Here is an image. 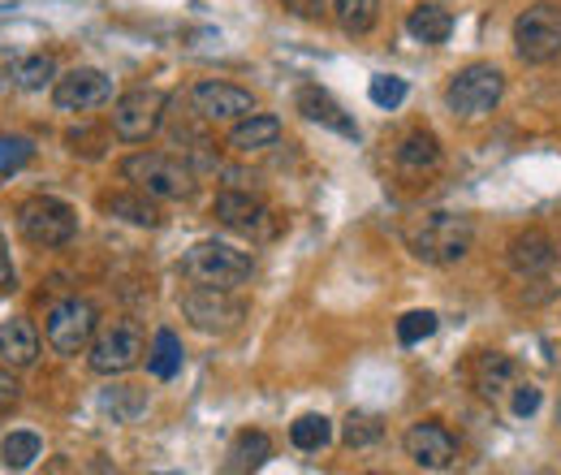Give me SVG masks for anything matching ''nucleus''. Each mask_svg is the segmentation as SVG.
Wrapping results in <instances>:
<instances>
[{
  "label": "nucleus",
  "mask_w": 561,
  "mask_h": 475,
  "mask_svg": "<svg viewBox=\"0 0 561 475\" xmlns=\"http://www.w3.org/2000/svg\"><path fill=\"white\" fill-rule=\"evenodd\" d=\"M268 459H273V437L260 432V428H255V432L247 428V432L233 437V445H229V463H225V467H229V472H260Z\"/></svg>",
  "instance_id": "obj_20"
},
{
  "label": "nucleus",
  "mask_w": 561,
  "mask_h": 475,
  "mask_svg": "<svg viewBox=\"0 0 561 475\" xmlns=\"http://www.w3.org/2000/svg\"><path fill=\"white\" fill-rule=\"evenodd\" d=\"M440 329V316L436 312H407L402 320H398V341L402 346H420L423 338H432Z\"/></svg>",
  "instance_id": "obj_31"
},
{
  "label": "nucleus",
  "mask_w": 561,
  "mask_h": 475,
  "mask_svg": "<svg viewBox=\"0 0 561 475\" xmlns=\"http://www.w3.org/2000/svg\"><path fill=\"white\" fill-rule=\"evenodd\" d=\"M407 31H411V39H420V44H445V39L454 35V13L440 9V4H415V9L407 13Z\"/></svg>",
  "instance_id": "obj_21"
},
{
  "label": "nucleus",
  "mask_w": 561,
  "mask_h": 475,
  "mask_svg": "<svg viewBox=\"0 0 561 475\" xmlns=\"http://www.w3.org/2000/svg\"><path fill=\"white\" fill-rule=\"evenodd\" d=\"M117 173L151 200H186L195 191V173L178 156H164V151H135L117 165Z\"/></svg>",
  "instance_id": "obj_2"
},
{
  "label": "nucleus",
  "mask_w": 561,
  "mask_h": 475,
  "mask_svg": "<svg viewBox=\"0 0 561 475\" xmlns=\"http://www.w3.org/2000/svg\"><path fill=\"white\" fill-rule=\"evenodd\" d=\"M440 165V143L427 131H411V135L398 143V169L407 173H432Z\"/></svg>",
  "instance_id": "obj_23"
},
{
  "label": "nucleus",
  "mask_w": 561,
  "mask_h": 475,
  "mask_svg": "<svg viewBox=\"0 0 561 475\" xmlns=\"http://www.w3.org/2000/svg\"><path fill=\"white\" fill-rule=\"evenodd\" d=\"M289 13H298V18H320L324 13V0H280Z\"/></svg>",
  "instance_id": "obj_34"
},
{
  "label": "nucleus",
  "mask_w": 561,
  "mask_h": 475,
  "mask_svg": "<svg viewBox=\"0 0 561 475\" xmlns=\"http://www.w3.org/2000/svg\"><path fill=\"white\" fill-rule=\"evenodd\" d=\"M277 138H280V117H273V113H251V117H242V122L229 131V151L251 156V151L273 147Z\"/></svg>",
  "instance_id": "obj_18"
},
{
  "label": "nucleus",
  "mask_w": 561,
  "mask_h": 475,
  "mask_svg": "<svg viewBox=\"0 0 561 475\" xmlns=\"http://www.w3.org/2000/svg\"><path fill=\"white\" fill-rule=\"evenodd\" d=\"M13 82H18L22 91H44V87L57 82V61H53L48 53H39V57H22V61L13 66Z\"/></svg>",
  "instance_id": "obj_29"
},
{
  "label": "nucleus",
  "mask_w": 561,
  "mask_h": 475,
  "mask_svg": "<svg viewBox=\"0 0 561 475\" xmlns=\"http://www.w3.org/2000/svg\"><path fill=\"white\" fill-rule=\"evenodd\" d=\"M540 410V385H514V415L518 419H527V415H536Z\"/></svg>",
  "instance_id": "obj_32"
},
{
  "label": "nucleus",
  "mask_w": 561,
  "mask_h": 475,
  "mask_svg": "<svg viewBox=\"0 0 561 475\" xmlns=\"http://www.w3.org/2000/svg\"><path fill=\"white\" fill-rule=\"evenodd\" d=\"M147 372L156 381H173L182 372V338L173 329H160L147 346Z\"/></svg>",
  "instance_id": "obj_24"
},
{
  "label": "nucleus",
  "mask_w": 561,
  "mask_h": 475,
  "mask_svg": "<svg viewBox=\"0 0 561 475\" xmlns=\"http://www.w3.org/2000/svg\"><path fill=\"white\" fill-rule=\"evenodd\" d=\"M402 450H407V459H411L415 467H423V472H449V467L458 463V441H454V432H449L445 423H436V419L411 423L407 437H402Z\"/></svg>",
  "instance_id": "obj_11"
},
{
  "label": "nucleus",
  "mask_w": 561,
  "mask_h": 475,
  "mask_svg": "<svg viewBox=\"0 0 561 475\" xmlns=\"http://www.w3.org/2000/svg\"><path fill=\"white\" fill-rule=\"evenodd\" d=\"M514 359L510 354H501V350H489V354H480V363H476V389H480V398H501L505 389H514Z\"/></svg>",
  "instance_id": "obj_22"
},
{
  "label": "nucleus",
  "mask_w": 561,
  "mask_h": 475,
  "mask_svg": "<svg viewBox=\"0 0 561 475\" xmlns=\"http://www.w3.org/2000/svg\"><path fill=\"white\" fill-rule=\"evenodd\" d=\"M100 333V312H95V303L91 298H61V303H53V312H48V320H44V338L48 346L57 350V354H82L91 338Z\"/></svg>",
  "instance_id": "obj_8"
},
{
  "label": "nucleus",
  "mask_w": 561,
  "mask_h": 475,
  "mask_svg": "<svg viewBox=\"0 0 561 475\" xmlns=\"http://www.w3.org/2000/svg\"><path fill=\"white\" fill-rule=\"evenodd\" d=\"M558 423H561V403H558Z\"/></svg>",
  "instance_id": "obj_36"
},
{
  "label": "nucleus",
  "mask_w": 561,
  "mask_h": 475,
  "mask_svg": "<svg viewBox=\"0 0 561 475\" xmlns=\"http://www.w3.org/2000/svg\"><path fill=\"white\" fill-rule=\"evenodd\" d=\"M13 260H9V242H4V234H0V290H13Z\"/></svg>",
  "instance_id": "obj_35"
},
{
  "label": "nucleus",
  "mask_w": 561,
  "mask_h": 475,
  "mask_svg": "<svg viewBox=\"0 0 561 475\" xmlns=\"http://www.w3.org/2000/svg\"><path fill=\"white\" fill-rule=\"evenodd\" d=\"M164 91H151V87H135L126 95L113 100V135L122 143H147V138L160 131L164 122Z\"/></svg>",
  "instance_id": "obj_10"
},
{
  "label": "nucleus",
  "mask_w": 561,
  "mask_h": 475,
  "mask_svg": "<svg viewBox=\"0 0 561 475\" xmlns=\"http://www.w3.org/2000/svg\"><path fill=\"white\" fill-rule=\"evenodd\" d=\"M211 216L233 229V234H247V238H268L273 234V212L260 195L251 191H220L216 204H211Z\"/></svg>",
  "instance_id": "obj_14"
},
{
  "label": "nucleus",
  "mask_w": 561,
  "mask_h": 475,
  "mask_svg": "<svg viewBox=\"0 0 561 475\" xmlns=\"http://www.w3.org/2000/svg\"><path fill=\"white\" fill-rule=\"evenodd\" d=\"M298 113H302L307 122H316V126H329V131H337V135L358 138V126L346 117V109H342L329 91H320V87H302V91H298Z\"/></svg>",
  "instance_id": "obj_17"
},
{
  "label": "nucleus",
  "mask_w": 561,
  "mask_h": 475,
  "mask_svg": "<svg viewBox=\"0 0 561 475\" xmlns=\"http://www.w3.org/2000/svg\"><path fill=\"white\" fill-rule=\"evenodd\" d=\"M289 441H294V450H302V454H320V450L333 441V419H324V415H302V419L289 423Z\"/></svg>",
  "instance_id": "obj_25"
},
{
  "label": "nucleus",
  "mask_w": 561,
  "mask_h": 475,
  "mask_svg": "<svg viewBox=\"0 0 561 475\" xmlns=\"http://www.w3.org/2000/svg\"><path fill=\"white\" fill-rule=\"evenodd\" d=\"M333 18L346 35H367L380 22V0H333Z\"/></svg>",
  "instance_id": "obj_26"
},
{
  "label": "nucleus",
  "mask_w": 561,
  "mask_h": 475,
  "mask_svg": "<svg viewBox=\"0 0 561 475\" xmlns=\"http://www.w3.org/2000/svg\"><path fill=\"white\" fill-rule=\"evenodd\" d=\"M367 95H371L376 109H398V104L407 100V78H398V73H376V78L367 82Z\"/></svg>",
  "instance_id": "obj_30"
},
{
  "label": "nucleus",
  "mask_w": 561,
  "mask_h": 475,
  "mask_svg": "<svg viewBox=\"0 0 561 475\" xmlns=\"http://www.w3.org/2000/svg\"><path fill=\"white\" fill-rule=\"evenodd\" d=\"M22 398V385L13 381V372H9V363H0V407H13Z\"/></svg>",
  "instance_id": "obj_33"
},
{
  "label": "nucleus",
  "mask_w": 561,
  "mask_h": 475,
  "mask_svg": "<svg viewBox=\"0 0 561 475\" xmlns=\"http://www.w3.org/2000/svg\"><path fill=\"white\" fill-rule=\"evenodd\" d=\"M100 212L126 220V225H139V229H156L160 225V207L151 204V195L142 191H117V195H100Z\"/></svg>",
  "instance_id": "obj_19"
},
{
  "label": "nucleus",
  "mask_w": 561,
  "mask_h": 475,
  "mask_svg": "<svg viewBox=\"0 0 561 475\" xmlns=\"http://www.w3.org/2000/svg\"><path fill=\"white\" fill-rule=\"evenodd\" d=\"M39 359V329L26 316H9L0 325V363L9 367H35Z\"/></svg>",
  "instance_id": "obj_16"
},
{
  "label": "nucleus",
  "mask_w": 561,
  "mask_h": 475,
  "mask_svg": "<svg viewBox=\"0 0 561 475\" xmlns=\"http://www.w3.org/2000/svg\"><path fill=\"white\" fill-rule=\"evenodd\" d=\"M501 91H505V73H501L496 66H489V61H476V66L458 69V73L449 78V87H445V104H449L454 117L476 122V117H484V113L496 109Z\"/></svg>",
  "instance_id": "obj_6"
},
{
  "label": "nucleus",
  "mask_w": 561,
  "mask_h": 475,
  "mask_svg": "<svg viewBox=\"0 0 561 475\" xmlns=\"http://www.w3.org/2000/svg\"><path fill=\"white\" fill-rule=\"evenodd\" d=\"M182 316L199 329V333H233L247 316V303L233 298V290L220 285H195L182 294Z\"/></svg>",
  "instance_id": "obj_9"
},
{
  "label": "nucleus",
  "mask_w": 561,
  "mask_h": 475,
  "mask_svg": "<svg viewBox=\"0 0 561 475\" xmlns=\"http://www.w3.org/2000/svg\"><path fill=\"white\" fill-rule=\"evenodd\" d=\"M380 437H385V419L380 415L351 410L346 423H342V445L346 450H371V445H380Z\"/></svg>",
  "instance_id": "obj_27"
},
{
  "label": "nucleus",
  "mask_w": 561,
  "mask_h": 475,
  "mask_svg": "<svg viewBox=\"0 0 561 475\" xmlns=\"http://www.w3.org/2000/svg\"><path fill=\"white\" fill-rule=\"evenodd\" d=\"M182 272H186L195 285L238 290V285H247V281L255 276V260H251V251H238V247H229V242L208 238V242H195V247L186 251Z\"/></svg>",
  "instance_id": "obj_3"
},
{
  "label": "nucleus",
  "mask_w": 561,
  "mask_h": 475,
  "mask_svg": "<svg viewBox=\"0 0 561 475\" xmlns=\"http://www.w3.org/2000/svg\"><path fill=\"white\" fill-rule=\"evenodd\" d=\"M142 354H147V338H142V329L135 320L104 325L87 346V363H91L95 376H122V372H130L139 363Z\"/></svg>",
  "instance_id": "obj_7"
},
{
  "label": "nucleus",
  "mask_w": 561,
  "mask_h": 475,
  "mask_svg": "<svg viewBox=\"0 0 561 475\" xmlns=\"http://www.w3.org/2000/svg\"><path fill=\"white\" fill-rule=\"evenodd\" d=\"M514 53L527 66H549L561 57V4L540 0L514 18Z\"/></svg>",
  "instance_id": "obj_5"
},
{
  "label": "nucleus",
  "mask_w": 561,
  "mask_h": 475,
  "mask_svg": "<svg viewBox=\"0 0 561 475\" xmlns=\"http://www.w3.org/2000/svg\"><path fill=\"white\" fill-rule=\"evenodd\" d=\"M191 109L204 117V122H242L255 113V95L233 87V82H216L204 78L191 87Z\"/></svg>",
  "instance_id": "obj_13"
},
{
  "label": "nucleus",
  "mask_w": 561,
  "mask_h": 475,
  "mask_svg": "<svg viewBox=\"0 0 561 475\" xmlns=\"http://www.w3.org/2000/svg\"><path fill=\"white\" fill-rule=\"evenodd\" d=\"M407 247H411L415 260L432 264V269H454L471 256L476 225L462 212H427L407 229Z\"/></svg>",
  "instance_id": "obj_1"
},
{
  "label": "nucleus",
  "mask_w": 561,
  "mask_h": 475,
  "mask_svg": "<svg viewBox=\"0 0 561 475\" xmlns=\"http://www.w3.org/2000/svg\"><path fill=\"white\" fill-rule=\"evenodd\" d=\"M18 234L31 242V247H66L78 234V212L57 195H31L26 204L18 207Z\"/></svg>",
  "instance_id": "obj_4"
},
{
  "label": "nucleus",
  "mask_w": 561,
  "mask_h": 475,
  "mask_svg": "<svg viewBox=\"0 0 561 475\" xmlns=\"http://www.w3.org/2000/svg\"><path fill=\"white\" fill-rule=\"evenodd\" d=\"M108 100H113V78L104 69L78 66L53 82V104L61 113H91V109H100Z\"/></svg>",
  "instance_id": "obj_12"
},
{
  "label": "nucleus",
  "mask_w": 561,
  "mask_h": 475,
  "mask_svg": "<svg viewBox=\"0 0 561 475\" xmlns=\"http://www.w3.org/2000/svg\"><path fill=\"white\" fill-rule=\"evenodd\" d=\"M553 260H558V251H553V238L549 234H540V229H527V234H518L514 242H510V269L518 272V276H545V272L553 269Z\"/></svg>",
  "instance_id": "obj_15"
},
{
  "label": "nucleus",
  "mask_w": 561,
  "mask_h": 475,
  "mask_svg": "<svg viewBox=\"0 0 561 475\" xmlns=\"http://www.w3.org/2000/svg\"><path fill=\"white\" fill-rule=\"evenodd\" d=\"M39 450H44V441L35 432H9L4 445H0V459H4L9 472H26V467H35Z\"/></svg>",
  "instance_id": "obj_28"
}]
</instances>
